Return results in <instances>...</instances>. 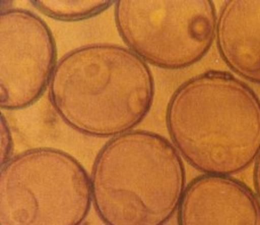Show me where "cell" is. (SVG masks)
Returning a JSON list of instances; mask_svg holds the SVG:
<instances>
[{"label": "cell", "mask_w": 260, "mask_h": 225, "mask_svg": "<svg viewBox=\"0 0 260 225\" xmlns=\"http://www.w3.org/2000/svg\"><path fill=\"white\" fill-rule=\"evenodd\" d=\"M115 2L104 0H34L30 4L53 20L74 22L100 15Z\"/></svg>", "instance_id": "9c48e42d"}, {"label": "cell", "mask_w": 260, "mask_h": 225, "mask_svg": "<svg viewBox=\"0 0 260 225\" xmlns=\"http://www.w3.org/2000/svg\"><path fill=\"white\" fill-rule=\"evenodd\" d=\"M253 186L254 192H256V194L260 201V152L258 154L256 161H254L253 166Z\"/></svg>", "instance_id": "8fae6325"}, {"label": "cell", "mask_w": 260, "mask_h": 225, "mask_svg": "<svg viewBox=\"0 0 260 225\" xmlns=\"http://www.w3.org/2000/svg\"><path fill=\"white\" fill-rule=\"evenodd\" d=\"M218 54L232 72L260 85V0H227L217 16Z\"/></svg>", "instance_id": "ba28073f"}, {"label": "cell", "mask_w": 260, "mask_h": 225, "mask_svg": "<svg viewBox=\"0 0 260 225\" xmlns=\"http://www.w3.org/2000/svg\"><path fill=\"white\" fill-rule=\"evenodd\" d=\"M178 225H260V201L232 176L201 175L188 183L177 209Z\"/></svg>", "instance_id": "52a82bcc"}, {"label": "cell", "mask_w": 260, "mask_h": 225, "mask_svg": "<svg viewBox=\"0 0 260 225\" xmlns=\"http://www.w3.org/2000/svg\"><path fill=\"white\" fill-rule=\"evenodd\" d=\"M217 9L210 0H119L120 37L147 64L180 70L197 64L216 39Z\"/></svg>", "instance_id": "5b68a950"}, {"label": "cell", "mask_w": 260, "mask_h": 225, "mask_svg": "<svg viewBox=\"0 0 260 225\" xmlns=\"http://www.w3.org/2000/svg\"><path fill=\"white\" fill-rule=\"evenodd\" d=\"M166 126L170 142L195 170L233 176L260 152V98L234 74L209 70L176 88Z\"/></svg>", "instance_id": "6da1fadb"}, {"label": "cell", "mask_w": 260, "mask_h": 225, "mask_svg": "<svg viewBox=\"0 0 260 225\" xmlns=\"http://www.w3.org/2000/svg\"><path fill=\"white\" fill-rule=\"evenodd\" d=\"M90 176L56 148L20 152L0 171V225H81L91 207Z\"/></svg>", "instance_id": "277c9868"}, {"label": "cell", "mask_w": 260, "mask_h": 225, "mask_svg": "<svg viewBox=\"0 0 260 225\" xmlns=\"http://www.w3.org/2000/svg\"><path fill=\"white\" fill-rule=\"evenodd\" d=\"M0 159H2V165L6 163L9 159L13 157V150H14V140L13 135L9 124L7 123L6 117L2 115V119H0Z\"/></svg>", "instance_id": "30bf717a"}, {"label": "cell", "mask_w": 260, "mask_h": 225, "mask_svg": "<svg viewBox=\"0 0 260 225\" xmlns=\"http://www.w3.org/2000/svg\"><path fill=\"white\" fill-rule=\"evenodd\" d=\"M90 185L95 212L105 225H165L177 213L186 174L168 138L137 129L102 147Z\"/></svg>", "instance_id": "3957f363"}, {"label": "cell", "mask_w": 260, "mask_h": 225, "mask_svg": "<svg viewBox=\"0 0 260 225\" xmlns=\"http://www.w3.org/2000/svg\"><path fill=\"white\" fill-rule=\"evenodd\" d=\"M148 64L127 47L90 44L57 61L48 86L55 114L82 135L112 138L142 123L154 100Z\"/></svg>", "instance_id": "7a4b0ae2"}, {"label": "cell", "mask_w": 260, "mask_h": 225, "mask_svg": "<svg viewBox=\"0 0 260 225\" xmlns=\"http://www.w3.org/2000/svg\"><path fill=\"white\" fill-rule=\"evenodd\" d=\"M56 43L43 18L23 8L0 12V107L31 106L48 90L56 67Z\"/></svg>", "instance_id": "8992f818"}]
</instances>
